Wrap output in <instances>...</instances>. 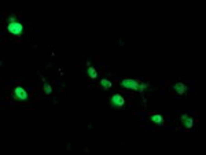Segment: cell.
I'll return each instance as SVG.
<instances>
[{
    "instance_id": "obj_5",
    "label": "cell",
    "mask_w": 206,
    "mask_h": 155,
    "mask_svg": "<svg viewBox=\"0 0 206 155\" xmlns=\"http://www.w3.org/2000/svg\"><path fill=\"white\" fill-rule=\"evenodd\" d=\"M181 121H183L184 126H185L187 129H191L192 125H194V121H192V118H191L190 115H187V114H183V115H181Z\"/></svg>"
},
{
    "instance_id": "obj_3",
    "label": "cell",
    "mask_w": 206,
    "mask_h": 155,
    "mask_svg": "<svg viewBox=\"0 0 206 155\" xmlns=\"http://www.w3.org/2000/svg\"><path fill=\"white\" fill-rule=\"evenodd\" d=\"M12 96L17 102H26L27 100V92L21 85H17L12 91Z\"/></svg>"
},
{
    "instance_id": "obj_10",
    "label": "cell",
    "mask_w": 206,
    "mask_h": 155,
    "mask_svg": "<svg viewBox=\"0 0 206 155\" xmlns=\"http://www.w3.org/2000/svg\"><path fill=\"white\" fill-rule=\"evenodd\" d=\"M43 84H44V92H46L47 95H51V92H52V89H51V87L47 84L46 80H43Z\"/></svg>"
},
{
    "instance_id": "obj_6",
    "label": "cell",
    "mask_w": 206,
    "mask_h": 155,
    "mask_svg": "<svg viewBox=\"0 0 206 155\" xmlns=\"http://www.w3.org/2000/svg\"><path fill=\"white\" fill-rule=\"evenodd\" d=\"M173 89L176 91V94H180V95H183L184 92H185V85L183 84V82H177V84H174V87H173Z\"/></svg>"
},
{
    "instance_id": "obj_1",
    "label": "cell",
    "mask_w": 206,
    "mask_h": 155,
    "mask_svg": "<svg viewBox=\"0 0 206 155\" xmlns=\"http://www.w3.org/2000/svg\"><path fill=\"white\" fill-rule=\"evenodd\" d=\"M121 87L128 89V91H136L139 94H143L147 88H149V84L139 80H135V78H124L121 80Z\"/></svg>"
},
{
    "instance_id": "obj_2",
    "label": "cell",
    "mask_w": 206,
    "mask_h": 155,
    "mask_svg": "<svg viewBox=\"0 0 206 155\" xmlns=\"http://www.w3.org/2000/svg\"><path fill=\"white\" fill-rule=\"evenodd\" d=\"M7 22H8V25H7V30H8L10 34H12V36L18 37L22 34L23 32V26L22 23L19 22V21L15 19V17L14 15H10L8 18H7Z\"/></svg>"
},
{
    "instance_id": "obj_7",
    "label": "cell",
    "mask_w": 206,
    "mask_h": 155,
    "mask_svg": "<svg viewBox=\"0 0 206 155\" xmlns=\"http://www.w3.org/2000/svg\"><path fill=\"white\" fill-rule=\"evenodd\" d=\"M151 121H153L155 125H164V118H162V115H159V114H153L151 115Z\"/></svg>"
},
{
    "instance_id": "obj_9",
    "label": "cell",
    "mask_w": 206,
    "mask_h": 155,
    "mask_svg": "<svg viewBox=\"0 0 206 155\" xmlns=\"http://www.w3.org/2000/svg\"><path fill=\"white\" fill-rule=\"evenodd\" d=\"M101 85L105 89H109L110 87H111V81H109V80H106V78H102L101 80Z\"/></svg>"
},
{
    "instance_id": "obj_8",
    "label": "cell",
    "mask_w": 206,
    "mask_h": 155,
    "mask_svg": "<svg viewBox=\"0 0 206 155\" xmlns=\"http://www.w3.org/2000/svg\"><path fill=\"white\" fill-rule=\"evenodd\" d=\"M87 75L89 78H92V80L98 78V73H96V70L94 67H91V66H88V69H87Z\"/></svg>"
},
{
    "instance_id": "obj_4",
    "label": "cell",
    "mask_w": 206,
    "mask_h": 155,
    "mask_svg": "<svg viewBox=\"0 0 206 155\" xmlns=\"http://www.w3.org/2000/svg\"><path fill=\"white\" fill-rule=\"evenodd\" d=\"M124 103H125V99H124L120 94H114L111 96V99H110V104H111V107H122Z\"/></svg>"
}]
</instances>
